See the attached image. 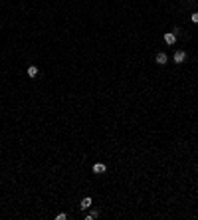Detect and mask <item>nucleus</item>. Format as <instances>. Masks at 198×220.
<instances>
[{"instance_id": "f257e3e1", "label": "nucleus", "mask_w": 198, "mask_h": 220, "mask_svg": "<svg viewBox=\"0 0 198 220\" xmlns=\"http://www.w3.org/2000/svg\"><path fill=\"white\" fill-rule=\"evenodd\" d=\"M105 171H107V167H105L103 163H95V165H93V173H95V175H101V173H105Z\"/></svg>"}, {"instance_id": "f03ea898", "label": "nucleus", "mask_w": 198, "mask_h": 220, "mask_svg": "<svg viewBox=\"0 0 198 220\" xmlns=\"http://www.w3.org/2000/svg\"><path fill=\"white\" fill-rule=\"evenodd\" d=\"M164 42H166V44H174V42H176V34L166 32V34H164Z\"/></svg>"}, {"instance_id": "7ed1b4c3", "label": "nucleus", "mask_w": 198, "mask_h": 220, "mask_svg": "<svg viewBox=\"0 0 198 220\" xmlns=\"http://www.w3.org/2000/svg\"><path fill=\"white\" fill-rule=\"evenodd\" d=\"M184 60H186V54H184V52H176V54H174V62H176V64H182Z\"/></svg>"}, {"instance_id": "20e7f679", "label": "nucleus", "mask_w": 198, "mask_h": 220, "mask_svg": "<svg viewBox=\"0 0 198 220\" xmlns=\"http://www.w3.org/2000/svg\"><path fill=\"white\" fill-rule=\"evenodd\" d=\"M28 76H30V78H36V76H38V68H36V66H30V68H28Z\"/></svg>"}, {"instance_id": "39448f33", "label": "nucleus", "mask_w": 198, "mask_h": 220, "mask_svg": "<svg viewBox=\"0 0 198 220\" xmlns=\"http://www.w3.org/2000/svg\"><path fill=\"white\" fill-rule=\"evenodd\" d=\"M89 206H91V198H89V196H85V198L81 200V208L85 210V208H89Z\"/></svg>"}, {"instance_id": "423d86ee", "label": "nucleus", "mask_w": 198, "mask_h": 220, "mask_svg": "<svg viewBox=\"0 0 198 220\" xmlns=\"http://www.w3.org/2000/svg\"><path fill=\"white\" fill-rule=\"evenodd\" d=\"M157 64H160V66L166 64V56L164 54H157Z\"/></svg>"}, {"instance_id": "0eeeda50", "label": "nucleus", "mask_w": 198, "mask_h": 220, "mask_svg": "<svg viewBox=\"0 0 198 220\" xmlns=\"http://www.w3.org/2000/svg\"><path fill=\"white\" fill-rule=\"evenodd\" d=\"M97 216H99V212H95V210H93V212H89V214L85 216V220H93V218H97Z\"/></svg>"}, {"instance_id": "6e6552de", "label": "nucleus", "mask_w": 198, "mask_h": 220, "mask_svg": "<svg viewBox=\"0 0 198 220\" xmlns=\"http://www.w3.org/2000/svg\"><path fill=\"white\" fill-rule=\"evenodd\" d=\"M190 20H192V22H194V24H198V12H194V14H192V16H190Z\"/></svg>"}, {"instance_id": "1a4fd4ad", "label": "nucleus", "mask_w": 198, "mask_h": 220, "mask_svg": "<svg viewBox=\"0 0 198 220\" xmlns=\"http://www.w3.org/2000/svg\"><path fill=\"white\" fill-rule=\"evenodd\" d=\"M56 218H58V220H66V218H68V214H64V212H62V214H58Z\"/></svg>"}]
</instances>
